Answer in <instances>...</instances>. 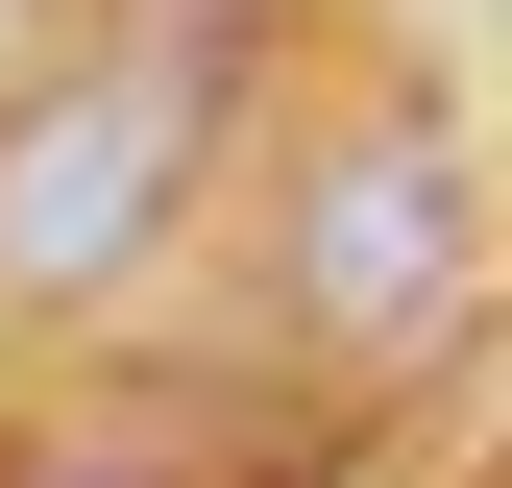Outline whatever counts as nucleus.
<instances>
[{"label":"nucleus","instance_id":"nucleus-1","mask_svg":"<svg viewBox=\"0 0 512 488\" xmlns=\"http://www.w3.org/2000/svg\"><path fill=\"white\" fill-rule=\"evenodd\" d=\"M196 122H220V49L147 25V49H74L25 122H0V293H122L196 196Z\"/></svg>","mask_w":512,"mask_h":488},{"label":"nucleus","instance_id":"nucleus-2","mask_svg":"<svg viewBox=\"0 0 512 488\" xmlns=\"http://www.w3.org/2000/svg\"><path fill=\"white\" fill-rule=\"evenodd\" d=\"M464 293H488V171H464V122H342L317 196H293V318L342 342V366H415V342H464Z\"/></svg>","mask_w":512,"mask_h":488}]
</instances>
